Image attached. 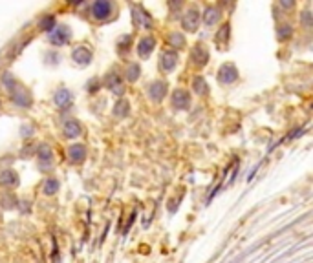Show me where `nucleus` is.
<instances>
[{
    "label": "nucleus",
    "mask_w": 313,
    "mask_h": 263,
    "mask_svg": "<svg viewBox=\"0 0 313 263\" xmlns=\"http://www.w3.org/2000/svg\"><path fill=\"white\" fill-rule=\"evenodd\" d=\"M92 11L97 18H104L110 13V4L108 2H97V4H94Z\"/></svg>",
    "instance_id": "obj_1"
},
{
    "label": "nucleus",
    "mask_w": 313,
    "mask_h": 263,
    "mask_svg": "<svg viewBox=\"0 0 313 263\" xmlns=\"http://www.w3.org/2000/svg\"><path fill=\"white\" fill-rule=\"evenodd\" d=\"M152 48H154V39L149 37V39H143V41H141V44L138 46V51L141 55H149V51H151Z\"/></svg>",
    "instance_id": "obj_2"
},
{
    "label": "nucleus",
    "mask_w": 313,
    "mask_h": 263,
    "mask_svg": "<svg viewBox=\"0 0 313 263\" xmlns=\"http://www.w3.org/2000/svg\"><path fill=\"white\" fill-rule=\"evenodd\" d=\"M70 37H64V31H59V33H55V35H52V41L57 44V46H60V44H64V42L68 41Z\"/></svg>",
    "instance_id": "obj_3"
}]
</instances>
